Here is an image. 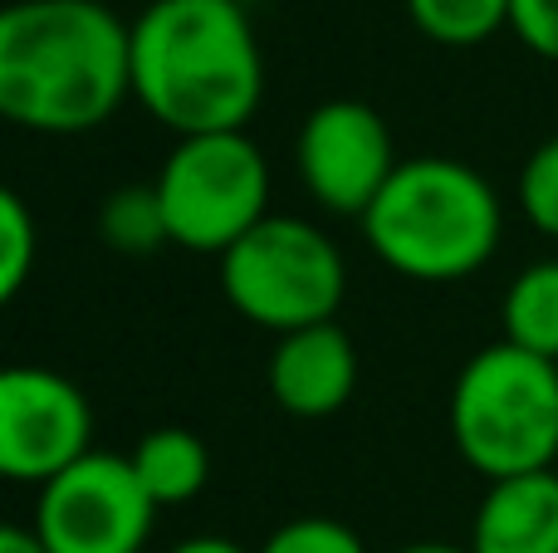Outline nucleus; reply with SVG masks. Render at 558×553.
<instances>
[{"label":"nucleus","mask_w":558,"mask_h":553,"mask_svg":"<svg viewBox=\"0 0 558 553\" xmlns=\"http://www.w3.org/2000/svg\"><path fill=\"white\" fill-rule=\"evenodd\" d=\"M510 35L530 54L558 64V0H510Z\"/></svg>","instance_id":"19"},{"label":"nucleus","mask_w":558,"mask_h":553,"mask_svg":"<svg viewBox=\"0 0 558 553\" xmlns=\"http://www.w3.org/2000/svg\"><path fill=\"white\" fill-rule=\"evenodd\" d=\"M416 35L441 49H475L510 29V0H407Z\"/></svg>","instance_id":"15"},{"label":"nucleus","mask_w":558,"mask_h":553,"mask_svg":"<svg viewBox=\"0 0 558 553\" xmlns=\"http://www.w3.org/2000/svg\"><path fill=\"white\" fill-rule=\"evenodd\" d=\"M157 525V505L133 460L88 451L84 460L35 490L29 529L49 553H143Z\"/></svg>","instance_id":"7"},{"label":"nucleus","mask_w":558,"mask_h":553,"mask_svg":"<svg viewBox=\"0 0 558 553\" xmlns=\"http://www.w3.org/2000/svg\"><path fill=\"white\" fill-rule=\"evenodd\" d=\"M94 451V407L74 378L35 362L0 372V476L49 486Z\"/></svg>","instance_id":"9"},{"label":"nucleus","mask_w":558,"mask_h":553,"mask_svg":"<svg viewBox=\"0 0 558 553\" xmlns=\"http://www.w3.org/2000/svg\"><path fill=\"white\" fill-rule=\"evenodd\" d=\"M471 553H558V470L490 480L471 519Z\"/></svg>","instance_id":"11"},{"label":"nucleus","mask_w":558,"mask_h":553,"mask_svg":"<svg viewBox=\"0 0 558 553\" xmlns=\"http://www.w3.org/2000/svg\"><path fill=\"white\" fill-rule=\"evenodd\" d=\"M133 98V25L104 0H15L0 15V113L39 137H84Z\"/></svg>","instance_id":"1"},{"label":"nucleus","mask_w":558,"mask_h":553,"mask_svg":"<svg viewBox=\"0 0 558 553\" xmlns=\"http://www.w3.org/2000/svg\"><path fill=\"white\" fill-rule=\"evenodd\" d=\"M128 460H133L137 480H143V490L153 495L157 509L192 505V500L206 490V480H211V451H206V441L186 427L143 431L137 446L128 451Z\"/></svg>","instance_id":"12"},{"label":"nucleus","mask_w":558,"mask_h":553,"mask_svg":"<svg viewBox=\"0 0 558 553\" xmlns=\"http://www.w3.org/2000/svg\"><path fill=\"white\" fill-rule=\"evenodd\" d=\"M451 446L475 476L510 480L558 460V362L514 343H485L461 362L446 402Z\"/></svg>","instance_id":"4"},{"label":"nucleus","mask_w":558,"mask_h":553,"mask_svg":"<svg viewBox=\"0 0 558 553\" xmlns=\"http://www.w3.org/2000/svg\"><path fill=\"white\" fill-rule=\"evenodd\" d=\"M167 235L186 255H216L245 241L270 211V162L251 133L177 137L157 172Z\"/></svg>","instance_id":"6"},{"label":"nucleus","mask_w":558,"mask_h":553,"mask_svg":"<svg viewBox=\"0 0 558 553\" xmlns=\"http://www.w3.org/2000/svg\"><path fill=\"white\" fill-rule=\"evenodd\" d=\"M397 553H471L465 544H446V539H422V544H402Z\"/></svg>","instance_id":"22"},{"label":"nucleus","mask_w":558,"mask_h":553,"mask_svg":"<svg viewBox=\"0 0 558 553\" xmlns=\"http://www.w3.org/2000/svg\"><path fill=\"white\" fill-rule=\"evenodd\" d=\"M397 167L402 157H397L392 127L363 98H328V103L308 108L299 123L294 172L318 211L363 221Z\"/></svg>","instance_id":"8"},{"label":"nucleus","mask_w":558,"mask_h":553,"mask_svg":"<svg viewBox=\"0 0 558 553\" xmlns=\"http://www.w3.org/2000/svg\"><path fill=\"white\" fill-rule=\"evenodd\" d=\"M255 553H367L363 534L333 515H299L284 519Z\"/></svg>","instance_id":"18"},{"label":"nucleus","mask_w":558,"mask_h":553,"mask_svg":"<svg viewBox=\"0 0 558 553\" xmlns=\"http://www.w3.org/2000/svg\"><path fill=\"white\" fill-rule=\"evenodd\" d=\"M39 260V221L20 192H0V299H20Z\"/></svg>","instance_id":"16"},{"label":"nucleus","mask_w":558,"mask_h":553,"mask_svg":"<svg viewBox=\"0 0 558 553\" xmlns=\"http://www.w3.org/2000/svg\"><path fill=\"white\" fill-rule=\"evenodd\" d=\"M265 382H270L279 411L299 421H324L343 411L357 392V343L348 339L338 319L284 333V339H275Z\"/></svg>","instance_id":"10"},{"label":"nucleus","mask_w":558,"mask_h":553,"mask_svg":"<svg viewBox=\"0 0 558 553\" xmlns=\"http://www.w3.org/2000/svg\"><path fill=\"white\" fill-rule=\"evenodd\" d=\"M98 241L113 255H153V250H162V245H172L162 201H157V186L137 182V186L108 192L104 206H98Z\"/></svg>","instance_id":"14"},{"label":"nucleus","mask_w":558,"mask_h":553,"mask_svg":"<svg viewBox=\"0 0 558 553\" xmlns=\"http://www.w3.org/2000/svg\"><path fill=\"white\" fill-rule=\"evenodd\" d=\"M514 201L520 216L530 221L534 235L558 241V133L544 137L520 167V182H514Z\"/></svg>","instance_id":"17"},{"label":"nucleus","mask_w":558,"mask_h":553,"mask_svg":"<svg viewBox=\"0 0 558 553\" xmlns=\"http://www.w3.org/2000/svg\"><path fill=\"white\" fill-rule=\"evenodd\" d=\"M0 553H49L29 525H5L0 529Z\"/></svg>","instance_id":"21"},{"label":"nucleus","mask_w":558,"mask_h":553,"mask_svg":"<svg viewBox=\"0 0 558 553\" xmlns=\"http://www.w3.org/2000/svg\"><path fill=\"white\" fill-rule=\"evenodd\" d=\"M357 225L392 274L412 284H461L500 250L505 201L490 176L461 157H402Z\"/></svg>","instance_id":"3"},{"label":"nucleus","mask_w":558,"mask_h":553,"mask_svg":"<svg viewBox=\"0 0 558 553\" xmlns=\"http://www.w3.org/2000/svg\"><path fill=\"white\" fill-rule=\"evenodd\" d=\"M216 265H221L226 304L275 339L314 329V323H333L348 299L343 250L304 216H265Z\"/></svg>","instance_id":"5"},{"label":"nucleus","mask_w":558,"mask_h":553,"mask_svg":"<svg viewBox=\"0 0 558 553\" xmlns=\"http://www.w3.org/2000/svg\"><path fill=\"white\" fill-rule=\"evenodd\" d=\"M167 553H251V549L226 539V534H192V539H182V544H172Z\"/></svg>","instance_id":"20"},{"label":"nucleus","mask_w":558,"mask_h":553,"mask_svg":"<svg viewBox=\"0 0 558 553\" xmlns=\"http://www.w3.org/2000/svg\"><path fill=\"white\" fill-rule=\"evenodd\" d=\"M265 54L241 0H147L133 20V103L177 137L245 133Z\"/></svg>","instance_id":"2"},{"label":"nucleus","mask_w":558,"mask_h":553,"mask_svg":"<svg viewBox=\"0 0 558 553\" xmlns=\"http://www.w3.org/2000/svg\"><path fill=\"white\" fill-rule=\"evenodd\" d=\"M500 339L558 362V255L530 260L500 299Z\"/></svg>","instance_id":"13"}]
</instances>
